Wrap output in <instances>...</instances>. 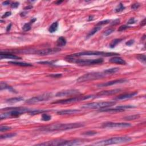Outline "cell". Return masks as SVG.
I'll list each match as a JSON object with an SVG mask.
<instances>
[{
  "label": "cell",
  "mask_w": 146,
  "mask_h": 146,
  "mask_svg": "<svg viewBox=\"0 0 146 146\" xmlns=\"http://www.w3.org/2000/svg\"><path fill=\"white\" fill-rule=\"evenodd\" d=\"M128 80L126 79H117L115 80H112V81H110L106 83H102L97 85V87H108V86H112V85L117 84H121L123 83L127 82Z\"/></svg>",
  "instance_id": "cell-13"
},
{
  "label": "cell",
  "mask_w": 146,
  "mask_h": 146,
  "mask_svg": "<svg viewBox=\"0 0 146 146\" xmlns=\"http://www.w3.org/2000/svg\"><path fill=\"white\" fill-rule=\"evenodd\" d=\"M119 70V68L118 67H114V68H111L107 69L106 70H104L103 71V73L105 74L106 75H111L114 74L116 73L117 71H118Z\"/></svg>",
  "instance_id": "cell-24"
},
{
  "label": "cell",
  "mask_w": 146,
  "mask_h": 146,
  "mask_svg": "<svg viewBox=\"0 0 146 146\" xmlns=\"http://www.w3.org/2000/svg\"><path fill=\"white\" fill-rule=\"evenodd\" d=\"M132 139L129 136H121V137H115L111 139H106V140H101L98 141L97 143L94 144L95 145H107L115 144H121L130 142L131 141Z\"/></svg>",
  "instance_id": "cell-2"
},
{
  "label": "cell",
  "mask_w": 146,
  "mask_h": 146,
  "mask_svg": "<svg viewBox=\"0 0 146 146\" xmlns=\"http://www.w3.org/2000/svg\"><path fill=\"white\" fill-rule=\"evenodd\" d=\"M80 94V91L76 89H69V90H65L63 91H59L56 94L55 96L57 97H63L70 96L73 95H76Z\"/></svg>",
  "instance_id": "cell-12"
},
{
  "label": "cell",
  "mask_w": 146,
  "mask_h": 146,
  "mask_svg": "<svg viewBox=\"0 0 146 146\" xmlns=\"http://www.w3.org/2000/svg\"><path fill=\"white\" fill-rule=\"evenodd\" d=\"M125 9V7L124 6V5H123L122 3H120L118 6L116 7V8L115 9V12L116 13H118V12H121L122 11H123L124 9Z\"/></svg>",
  "instance_id": "cell-34"
},
{
  "label": "cell",
  "mask_w": 146,
  "mask_h": 146,
  "mask_svg": "<svg viewBox=\"0 0 146 146\" xmlns=\"http://www.w3.org/2000/svg\"><path fill=\"white\" fill-rule=\"evenodd\" d=\"M11 14H12V13H11L10 12H6L5 13H4V14L3 15V16H2V18H3V19L5 18H6V17L10 16Z\"/></svg>",
  "instance_id": "cell-45"
},
{
  "label": "cell",
  "mask_w": 146,
  "mask_h": 146,
  "mask_svg": "<svg viewBox=\"0 0 146 146\" xmlns=\"http://www.w3.org/2000/svg\"><path fill=\"white\" fill-rule=\"evenodd\" d=\"M110 22V20H104V21H102L101 22H99L97 23V26H102V25H106V24H108V23Z\"/></svg>",
  "instance_id": "cell-40"
},
{
  "label": "cell",
  "mask_w": 146,
  "mask_h": 146,
  "mask_svg": "<svg viewBox=\"0 0 146 146\" xmlns=\"http://www.w3.org/2000/svg\"><path fill=\"white\" fill-rule=\"evenodd\" d=\"M115 31V30L114 29H108L106 31L104 32V33H103V35L104 36H108L109 35L112 34L113 32Z\"/></svg>",
  "instance_id": "cell-38"
},
{
  "label": "cell",
  "mask_w": 146,
  "mask_h": 146,
  "mask_svg": "<svg viewBox=\"0 0 146 146\" xmlns=\"http://www.w3.org/2000/svg\"><path fill=\"white\" fill-rule=\"evenodd\" d=\"M10 4V2L9 1H4L3 3V5H5V6H7L8 5H9Z\"/></svg>",
  "instance_id": "cell-49"
},
{
  "label": "cell",
  "mask_w": 146,
  "mask_h": 146,
  "mask_svg": "<svg viewBox=\"0 0 146 146\" xmlns=\"http://www.w3.org/2000/svg\"><path fill=\"white\" fill-rule=\"evenodd\" d=\"M131 27L130 26H128L127 25H122V26H120L119 27V29H118V31L119 32H121V31H123V30H125L126 29H128V28H130Z\"/></svg>",
  "instance_id": "cell-42"
},
{
  "label": "cell",
  "mask_w": 146,
  "mask_h": 146,
  "mask_svg": "<svg viewBox=\"0 0 146 146\" xmlns=\"http://www.w3.org/2000/svg\"><path fill=\"white\" fill-rule=\"evenodd\" d=\"M19 3L18 2H14V3H13L11 4V8H17L19 6Z\"/></svg>",
  "instance_id": "cell-44"
},
{
  "label": "cell",
  "mask_w": 146,
  "mask_h": 146,
  "mask_svg": "<svg viewBox=\"0 0 146 146\" xmlns=\"http://www.w3.org/2000/svg\"><path fill=\"white\" fill-rule=\"evenodd\" d=\"M125 111V110H123V109L121 108H114V109H106V108H104V109H101V110H99L100 112H123Z\"/></svg>",
  "instance_id": "cell-21"
},
{
  "label": "cell",
  "mask_w": 146,
  "mask_h": 146,
  "mask_svg": "<svg viewBox=\"0 0 146 146\" xmlns=\"http://www.w3.org/2000/svg\"><path fill=\"white\" fill-rule=\"evenodd\" d=\"M81 111L77 109H69V110H61L57 112V114L60 115H73L78 114Z\"/></svg>",
  "instance_id": "cell-15"
},
{
  "label": "cell",
  "mask_w": 146,
  "mask_h": 146,
  "mask_svg": "<svg viewBox=\"0 0 146 146\" xmlns=\"http://www.w3.org/2000/svg\"><path fill=\"white\" fill-rule=\"evenodd\" d=\"M135 107L133 106H131V105H123V106H118L117 107V108H121V109H123V110H126V109H129V108H135Z\"/></svg>",
  "instance_id": "cell-37"
},
{
  "label": "cell",
  "mask_w": 146,
  "mask_h": 146,
  "mask_svg": "<svg viewBox=\"0 0 146 146\" xmlns=\"http://www.w3.org/2000/svg\"><path fill=\"white\" fill-rule=\"evenodd\" d=\"M123 40L122 39H115L114 40H113L111 42L110 45V47L111 48H114L119 43L121 42Z\"/></svg>",
  "instance_id": "cell-30"
},
{
  "label": "cell",
  "mask_w": 146,
  "mask_h": 146,
  "mask_svg": "<svg viewBox=\"0 0 146 146\" xmlns=\"http://www.w3.org/2000/svg\"><path fill=\"white\" fill-rule=\"evenodd\" d=\"M51 119V116L46 114H43L42 115V120L44 121H49Z\"/></svg>",
  "instance_id": "cell-35"
},
{
  "label": "cell",
  "mask_w": 146,
  "mask_h": 146,
  "mask_svg": "<svg viewBox=\"0 0 146 146\" xmlns=\"http://www.w3.org/2000/svg\"><path fill=\"white\" fill-rule=\"evenodd\" d=\"M36 21V19L34 18V19H31L29 23H25L22 27V29H23V31L27 32V31H29V30H30V29H31L32 24L33 23Z\"/></svg>",
  "instance_id": "cell-28"
},
{
  "label": "cell",
  "mask_w": 146,
  "mask_h": 146,
  "mask_svg": "<svg viewBox=\"0 0 146 146\" xmlns=\"http://www.w3.org/2000/svg\"><path fill=\"white\" fill-rule=\"evenodd\" d=\"M84 125L81 123H67V124H61L56 123L51 125H49L42 127L39 128L38 130L40 131L43 132H53L57 131H66L68 130L75 129V128H79L83 127Z\"/></svg>",
  "instance_id": "cell-1"
},
{
  "label": "cell",
  "mask_w": 146,
  "mask_h": 146,
  "mask_svg": "<svg viewBox=\"0 0 146 146\" xmlns=\"http://www.w3.org/2000/svg\"><path fill=\"white\" fill-rule=\"evenodd\" d=\"M137 94H138V92H137V91L128 93V94H125L118 96L116 98H115V100H117V101H121V100L130 99V98H131L132 97H135V96H136Z\"/></svg>",
  "instance_id": "cell-17"
},
{
  "label": "cell",
  "mask_w": 146,
  "mask_h": 146,
  "mask_svg": "<svg viewBox=\"0 0 146 146\" xmlns=\"http://www.w3.org/2000/svg\"><path fill=\"white\" fill-rule=\"evenodd\" d=\"M131 126L130 123H116V122H106L103 124L102 127L108 128H123L130 127Z\"/></svg>",
  "instance_id": "cell-11"
},
{
  "label": "cell",
  "mask_w": 146,
  "mask_h": 146,
  "mask_svg": "<svg viewBox=\"0 0 146 146\" xmlns=\"http://www.w3.org/2000/svg\"><path fill=\"white\" fill-rule=\"evenodd\" d=\"M83 143V141L79 139H75V140H70V141H66L65 140L64 143H62V145H77L82 144Z\"/></svg>",
  "instance_id": "cell-19"
},
{
  "label": "cell",
  "mask_w": 146,
  "mask_h": 146,
  "mask_svg": "<svg viewBox=\"0 0 146 146\" xmlns=\"http://www.w3.org/2000/svg\"><path fill=\"white\" fill-rule=\"evenodd\" d=\"M68 61L70 62L75 63V64L81 65H92L102 64L103 62L102 58L98 59H74V58H67Z\"/></svg>",
  "instance_id": "cell-7"
},
{
  "label": "cell",
  "mask_w": 146,
  "mask_h": 146,
  "mask_svg": "<svg viewBox=\"0 0 146 146\" xmlns=\"http://www.w3.org/2000/svg\"><path fill=\"white\" fill-rule=\"evenodd\" d=\"M139 7H140V4L135 3L132 5L131 9L133 10H136V9H138Z\"/></svg>",
  "instance_id": "cell-43"
},
{
  "label": "cell",
  "mask_w": 146,
  "mask_h": 146,
  "mask_svg": "<svg viewBox=\"0 0 146 146\" xmlns=\"http://www.w3.org/2000/svg\"><path fill=\"white\" fill-rule=\"evenodd\" d=\"M32 8H33V6L29 5L28 6H26V7H25L24 9H25V10H29V9H32Z\"/></svg>",
  "instance_id": "cell-51"
},
{
  "label": "cell",
  "mask_w": 146,
  "mask_h": 146,
  "mask_svg": "<svg viewBox=\"0 0 146 146\" xmlns=\"http://www.w3.org/2000/svg\"><path fill=\"white\" fill-rule=\"evenodd\" d=\"M52 95L51 93H45L41 95L31 98L27 100V101H26V103L28 104H34L41 102L46 101L49 99H50Z\"/></svg>",
  "instance_id": "cell-10"
},
{
  "label": "cell",
  "mask_w": 146,
  "mask_h": 146,
  "mask_svg": "<svg viewBox=\"0 0 146 146\" xmlns=\"http://www.w3.org/2000/svg\"><path fill=\"white\" fill-rule=\"evenodd\" d=\"M135 22H136V21L135 20V19L134 18H130L129 20L127 21V23L128 24V25H131V24L135 23Z\"/></svg>",
  "instance_id": "cell-46"
},
{
  "label": "cell",
  "mask_w": 146,
  "mask_h": 146,
  "mask_svg": "<svg viewBox=\"0 0 146 146\" xmlns=\"http://www.w3.org/2000/svg\"><path fill=\"white\" fill-rule=\"evenodd\" d=\"M140 115H130V116H128L124 118V119L126 120V121H132V120H135L139 118Z\"/></svg>",
  "instance_id": "cell-31"
},
{
  "label": "cell",
  "mask_w": 146,
  "mask_h": 146,
  "mask_svg": "<svg viewBox=\"0 0 146 146\" xmlns=\"http://www.w3.org/2000/svg\"><path fill=\"white\" fill-rule=\"evenodd\" d=\"M9 64L15 65H18V66H25V67H29V66H32V64H29V63H26V62H17V61H10L8 62Z\"/></svg>",
  "instance_id": "cell-27"
},
{
  "label": "cell",
  "mask_w": 146,
  "mask_h": 146,
  "mask_svg": "<svg viewBox=\"0 0 146 146\" xmlns=\"http://www.w3.org/2000/svg\"><path fill=\"white\" fill-rule=\"evenodd\" d=\"M106 75L103 73H99V72H94V73H90L86 74L83 75L78 78L77 81L78 82H84L90 81V80H97L106 77Z\"/></svg>",
  "instance_id": "cell-6"
},
{
  "label": "cell",
  "mask_w": 146,
  "mask_h": 146,
  "mask_svg": "<svg viewBox=\"0 0 146 146\" xmlns=\"http://www.w3.org/2000/svg\"><path fill=\"white\" fill-rule=\"evenodd\" d=\"M46 111L44 110H33V111H30V112H29L30 115H36V114H38L40 113L41 112H45Z\"/></svg>",
  "instance_id": "cell-36"
},
{
  "label": "cell",
  "mask_w": 146,
  "mask_h": 146,
  "mask_svg": "<svg viewBox=\"0 0 146 146\" xmlns=\"http://www.w3.org/2000/svg\"><path fill=\"white\" fill-rule=\"evenodd\" d=\"M16 135V133H11V134H7L3 135H1L0 138L1 139H8V138H13Z\"/></svg>",
  "instance_id": "cell-32"
},
{
  "label": "cell",
  "mask_w": 146,
  "mask_h": 146,
  "mask_svg": "<svg viewBox=\"0 0 146 146\" xmlns=\"http://www.w3.org/2000/svg\"><path fill=\"white\" fill-rule=\"evenodd\" d=\"M119 21H120V20H119V19H115V20L114 22H113L111 24H112V25H117V24L119 22Z\"/></svg>",
  "instance_id": "cell-50"
},
{
  "label": "cell",
  "mask_w": 146,
  "mask_h": 146,
  "mask_svg": "<svg viewBox=\"0 0 146 146\" xmlns=\"http://www.w3.org/2000/svg\"><path fill=\"white\" fill-rule=\"evenodd\" d=\"M118 55V54L114 53H105V52H102V51H88L71 54L70 55L67 56L66 58H74L76 57H79V56H102L108 57V56H115Z\"/></svg>",
  "instance_id": "cell-3"
},
{
  "label": "cell",
  "mask_w": 146,
  "mask_h": 146,
  "mask_svg": "<svg viewBox=\"0 0 146 146\" xmlns=\"http://www.w3.org/2000/svg\"><path fill=\"white\" fill-rule=\"evenodd\" d=\"M60 50H61L58 48H51V49L40 50H23L21 51V53L35 54L40 55H47L56 53L60 51Z\"/></svg>",
  "instance_id": "cell-9"
},
{
  "label": "cell",
  "mask_w": 146,
  "mask_h": 146,
  "mask_svg": "<svg viewBox=\"0 0 146 146\" xmlns=\"http://www.w3.org/2000/svg\"><path fill=\"white\" fill-rule=\"evenodd\" d=\"M93 16H89V19H88V21H89L93 20Z\"/></svg>",
  "instance_id": "cell-54"
},
{
  "label": "cell",
  "mask_w": 146,
  "mask_h": 146,
  "mask_svg": "<svg viewBox=\"0 0 146 146\" xmlns=\"http://www.w3.org/2000/svg\"><path fill=\"white\" fill-rule=\"evenodd\" d=\"M0 58H1V60L4 58L13 59V60H18V59H21V58L19 57L18 56L13 55V54L3 51H1V53H0Z\"/></svg>",
  "instance_id": "cell-18"
},
{
  "label": "cell",
  "mask_w": 146,
  "mask_h": 146,
  "mask_svg": "<svg viewBox=\"0 0 146 146\" xmlns=\"http://www.w3.org/2000/svg\"><path fill=\"white\" fill-rule=\"evenodd\" d=\"M58 27V23L57 22H54L50 26L49 31L51 33H53L55 32L56 30H57Z\"/></svg>",
  "instance_id": "cell-29"
},
{
  "label": "cell",
  "mask_w": 146,
  "mask_h": 146,
  "mask_svg": "<svg viewBox=\"0 0 146 146\" xmlns=\"http://www.w3.org/2000/svg\"><path fill=\"white\" fill-rule=\"evenodd\" d=\"M11 26H12V24H10L8 26V27H7V29H6V31L8 32V31H9V30H10V28H11Z\"/></svg>",
  "instance_id": "cell-52"
},
{
  "label": "cell",
  "mask_w": 146,
  "mask_h": 146,
  "mask_svg": "<svg viewBox=\"0 0 146 146\" xmlns=\"http://www.w3.org/2000/svg\"><path fill=\"white\" fill-rule=\"evenodd\" d=\"M23 98L22 97H15V98H10L6 100V102L7 103H17V102H19L23 101Z\"/></svg>",
  "instance_id": "cell-25"
},
{
  "label": "cell",
  "mask_w": 146,
  "mask_h": 146,
  "mask_svg": "<svg viewBox=\"0 0 146 146\" xmlns=\"http://www.w3.org/2000/svg\"><path fill=\"white\" fill-rule=\"evenodd\" d=\"M10 129H11V127H8V126H1V127H0V131H1V132H5Z\"/></svg>",
  "instance_id": "cell-39"
},
{
  "label": "cell",
  "mask_w": 146,
  "mask_h": 146,
  "mask_svg": "<svg viewBox=\"0 0 146 146\" xmlns=\"http://www.w3.org/2000/svg\"><path fill=\"white\" fill-rule=\"evenodd\" d=\"M116 102L115 101L110 102H92L84 104L82 107V108L84 109H97V108H104L111 107L116 104Z\"/></svg>",
  "instance_id": "cell-5"
},
{
  "label": "cell",
  "mask_w": 146,
  "mask_h": 146,
  "mask_svg": "<svg viewBox=\"0 0 146 146\" xmlns=\"http://www.w3.org/2000/svg\"><path fill=\"white\" fill-rule=\"evenodd\" d=\"M137 58H138V60L140 61L143 62L144 64H145L146 58L145 54H139V55L137 56Z\"/></svg>",
  "instance_id": "cell-33"
},
{
  "label": "cell",
  "mask_w": 146,
  "mask_h": 146,
  "mask_svg": "<svg viewBox=\"0 0 146 146\" xmlns=\"http://www.w3.org/2000/svg\"><path fill=\"white\" fill-rule=\"evenodd\" d=\"M134 42H135V41L134 40H131L130 41H127V42L126 43V45L130 46H131L132 44H134Z\"/></svg>",
  "instance_id": "cell-47"
},
{
  "label": "cell",
  "mask_w": 146,
  "mask_h": 146,
  "mask_svg": "<svg viewBox=\"0 0 146 146\" xmlns=\"http://www.w3.org/2000/svg\"><path fill=\"white\" fill-rule=\"evenodd\" d=\"M62 75L61 74H52V75H50L49 77H50L52 78H60L61 77Z\"/></svg>",
  "instance_id": "cell-48"
},
{
  "label": "cell",
  "mask_w": 146,
  "mask_h": 146,
  "mask_svg": "<svg viewBox=\"0 0 146 146\" xmlns=\"http://www.w3.org/2000/svg\"><path fill=\"white\" fill-rule=\"evenodd\" d=\"M101 29H102L101 26H97L96 25V26L94 27L93 29H92V30L89 33L87 36V38H89L91 37V36H93V35H94L96 33H97L99 31V30H100Z\"/></svg>",
  "instance_id": "cell-23"
},
{
  "label": "cell",
  "mask_w": 146,
  "mask_h": 146,
  "mask_svg": "<svg viewBox=\"0 0 146 146\" xmlns=\"http://www.w3.org/2000/svg\"><path fill=\"white\" fill-rule=\"evenodd\" d=\"M96 98L95 95H84V96H78V97L71 98L59 100L56 102H53V104H69L71 103H75L77 102H79L81 101H84V100L95 98Z\"/></svg>",
  "instance_id": "cell-8"
},
{
  "label": "cell",
  "mask_w": 146,
  "mask_h": 146,
  "mask_svg": "<svg viewBox=\"0 0 146 146\" xmlns=\"http://www.w3.org/2000/svg\"><path fill=\"white\" fill-rule=\"evenodd\" d=\"M141 26H144L145 25V19H144V20L141 22Z\"/></svg>",
  "instance_id": "cell-53"
},
{
  "label": "cell",
  "mask_w": 146,
  "mask_h": 146,
  "mask_svg": "<svg viewBox=\"0 0 146 146\" xmlns=\"http://www.w3.org/2000/svg\"><path fill=\"white\" fill-rule=\"evenodd\" d=\"M0 89H1V90H6V89H7V90H9V91H11V92L15 93H17L16 91V90H15L14 89H13L12 87L9 86V85H8L7 84H6V83L3 82H2L1 83V86H0Z\"/></svg>",
  "instance_id": "cell-22"
},
{
  "label": "cell",
  "mask_w": 146,
  "mask_h": 146,
  "mask_svg": "<svg viewBox=\"0 0 146 146\" xmlns=\"http://www.w3.org/2000/svg\"><path fill=\"white\" fill-rule=\"evenodd\" d=\"M65 141L64 140H55L47 141V142L40 143L37 144V145H62V143Z\"/></svg>",
  "instance_id": "cell-16"
},
{
  "label": "cell",
  "mask_w": 146,
  "mask_h": 146,
  "mask_svg": "<svg viewBox=\"0 0 146 146\" xmlns=\"http://www.w3.org/2000/svg\"><path fill=\"white\" fill-rule=\"evenodd\" d=\"M121 90V89H114V90H106V91H103L99 93L98 94L95 95L96 98L100 97L102 96H108V95H114L118 93Z\"/></svg>",
  "instance_id": "cell-14"
},
{
  "label": "cell",
  "mask_w": 146,
  "mask_h": 146,
  "mask_svg": "<svg viewBox=\"0 0 146 146\" xmlns=\"http://www.w3.org/2000/svg\"><path fill=\"white\" fill-rule=\"evenodd\" d=\"M66 44V40L65 38H64V37H59L56 41V45L59 47H62L65 46Z\"/></svg>",
  "instance_id": "cell-26"
},
{
  "label": "cell",
  "mask_w": 146,
  "mask_h": 146,
  "mask_svg": "<svg viewBox=\"0 0 146 146\" xmlns=\"http://www.w3.org/2000/svg\"><path fill=\"white\" fill-rule=\"evenodd\" d=\"M109 62L119 65H126V62L125 61L119 56H114V57L111 58L109 60Z\"/></svg>",
  "instance_id": "cell-20"
},
{
  "label": "cell",
  "mask_w": 146,
  "mask_h": 146,
  "mask_svg": "<svg viewBox=\"0 0 146 146\" xmlns=\"http://www.w3.org/2000/svg\"><path fill=\"white\" fill-rule=\"evenodd\" d=\"M10 110L9 112H5L4 114H1L0 115V118L1 120L6 119L9 117H18L20 115H22L25 112H29L30 110L26 108H21V107H14L8 108Z\"/></svg>",
  "instance_id": "cell-4"
},
{
  "label": "cell",
  "mask_w": 146,
  "mask_h": 146,
  "mask_svg": "<svg viewBox=\"0 0 146 146\" xmlns=\"http://www.w3.org/2000/svg\"><path fill=\"white\" fill-rule=\"evenodd\" d=\"M62 3V1H56V3H55V4H57V5H59V4H60L61 3Z\"/></svg>",
  "instance_id": "cell-55"
},
{
  "label": "cell",
  "mask_w": 146,
  "mask_h": 146,
  "mask_svg": "<svg viewBox=\"0 0 146 146\" xmlns=\"http://www.w3.org/2000/svg\"><path fill=\"white\" fill-rule=\"evenodd\" d=\"M97 132L95 131H87V132H85L84 133H83V135H89V136H91V135H94L97 134Z\"/></svg>",
  "instance_id": "cell-41"
}]
</instances>
